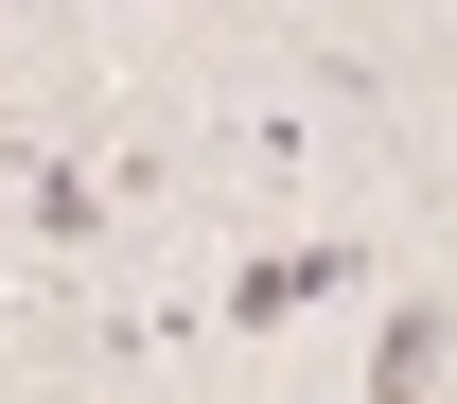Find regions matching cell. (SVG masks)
Masks as SVG:
<instances>
[{
  "label": "cell",
  "mask_w": 457,
  "mask_h": 404,
  "mask_svg": "<svg viewBox=\"0 0 457 404\" xmlns=\"http://www.w3.org/2000/svg\"><path fill=\"white\" fill-rule=\"evenodd\" d=\"M0 176H18V229H36V264H88V246L123 229V159H54V141H0Z\"/></svg>",
  "instance_id": "1"
},
{
  "label": "cell",
  "mask_w": 457,
  "mask_h": 404,
  "mask_svg": "<svg viewBox=\"0 0 457 404\" xmlns=\"http://www.w3.org/2000/svg\"><path fill=\"white\" fill-rule=\"evenodd\" d=\"M352 282H370V246H264V264H228V334H282V317H317Z\"/></svg>",
  "instance_id": "2"
},
{
  "label": "cell",
  "mask_w": 457,
  "mask_h": 404,
  "mask_svg": "<svg viewBox=\"0 0 457 404\" xmlns=\"http://www.w3.org/2000/svg\"><path fill=\"white\" fill-rule=\"evenodd\" d=\"M440 369H457V317H440V299H404V317H387V334H370V387H440Z\"/></svg>",
  "instance_id": "3"
},
{
  "label": "cell",
  "mask_w": 457,
  "mask_h": 404,
  "mask_svg": "<svg viewBox=\"0 0 457 404\" xmlns=\"http://www.w3.org/2000/svg\"><path fill=\"white\" fill-rule=\"evenodd\" d=\"M0 141H18V106H0Z\"/></svg>",
  "instance_id": "4"
}]
</instances>
